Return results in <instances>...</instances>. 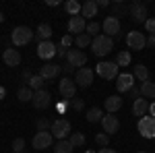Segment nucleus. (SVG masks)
<instances>
[{"label": "nucleus", "instance_id": "f257e3e1", "mask_svg": "<svg viewBox=\"0 0 155 153\" xmlns=\"http://www.w3.org/2000/svg\"><path fill=\"white\" fill-rule=\"evenodd\" d=\"M91 50H93L95 56H106V54H110V52L114 50V39L107 37V35H104V33H99V35L93 37Z\"/></svg>", "mask_w": 155, "mask_h": 153}, {"label": "nucleus", "instance_id": "f03ea898", "mask_svg": "<svg viewBox=\"0 0 155 153\" xmlns=\"http://www.w3.org/2000/svg\"><path fill=\"white\" fill-rule=\"evenodd\" d=\"M33 35H35V33H33L29 27L21 25V27H15V29H12L11 39H12V44H15V46H27V44L33 39Z\"/></svg>", "mask_w": 155, "mask_h": 153}, {"label": "nucleus", "instance_id": "7ed1b4c3", "mask_svg": "<svg viewBox=\"0 0 155 153\" xmlns=\"http://www.w3.org/2000/svg\"><path fill=\"white\" fill-rule=\"evenodd\" d=\"M52 137H56L58 141H64L66 137H71V122L66 120V118H58V120H54L52 122Z\"/></svg>", "mask_w": 155, "mask_h": 153}, {"label": "nucleus", "instance_id": "20e7f679", "mask_svg": "<svg viewBox=\"0 0 155 153\" xmlns=\"http://www.w3.org/2000/svg\"><path fill=\"white\" fill-rule=\"evenodd\" d=\"M139 135L145 137V139H155V118L153 116H143L139 118Z\"/></svg>", "mask_w": 155, "mask_h": 153}, {"label": "nucleus", "instance_id": "39448f33", "mask_svg": "<svg viewBox=\"0 0 155 153\" xmlns=\"http://www.w3.org/2000/svg\"><path fill=\"white\" fill-rule=\"evenodd\" d=\"M95 72L101 77V79H118V64L116 62H99L95 66Z\"/></svg>", "mask_w": 155, "mask_h": 153}, {"label": "nucleus", "instance_id": "423d86ee", "mask_svg": "<svg viewBox=\"0 0 155 153\" xmlns=\"http://www.w3.org/2000/svg\"><path fill=\"white\" fill-rule=\"evenodd\" d=\"M52 143H54V137H52L50 130H37L35 137H33V149H37V151L48 149Z\"/></svg>", "mask_w": 155, "mask_h": 153}, {"label": "nucleus", "instance_id": "0eeeda50", "mask_svg": "<svg viewBox=\"0 0 155 153\" xmlns=\"http://www.w3.org/2000/svg\"><path fill=\"white\" fill-rule=\"evenodd\" d=\"M74 83H77V87L87 89V87L93 83V71H91V68H87V66L79 68V71L74 72Z\"/></svg>", "mask_w": 155, "mask_h": 153}, {"label": "nucleus", "instance_id": "6e6552de", "mask_svg": "<svg viewBox=\"0 0 155 153\" xmlns=\"http://www.w3.org/2000/svg\"><path fill=\"white\" fill-rule=\"evenodd\" d=\"M31 104H33L35 110H46V108L52 104V95H50V91H46V89H39V91L33 93Z\"/></svg>", "mask_w": 155, "mask_h": 153}, {"label": "nucleus", "instance_id": "1a4fd4ad", "mask_svg": "<svg viewBox=\"0 0 155 153\" xmlns=\"http://www.w3.org/2000/svg\"><path fill=\"white\" fill-rule=\"evenodd\" d=\"M134 85H137V83H134V77H132L130 72H122V75H118V79H116V89H118V93H128Z\"/></svg>", "mask_w": 155, "mask_h": 153}, {"label": "nucleus", "instance_id": "9d476101", "mask_svg": "<svg viewBox=\"0 0 155 153\" xmlns=\"http://www.w3.org/2000/svg\"><path fill=\"white\" fill-rule=\"evenodd\" d=\"M66 60H68V64L71 66H74L77 71L79 68H83L85 64H87V54L85 52H81V50H68V54H66Z\"/></svg>", "mask_w": 155, "mask_h": 153}, {"label": "nucleus", "instance_id": "9b49d317", "mask_svg": "<svg viewBox=\"0 0 155 153\" xmlns=\"http://www.w3.org/2000/svg\"><path fill=\"white\" fill-rule=\"evenodd\" d=\"M126 46L130 48V50H143L147 46V37L143 33H139V31H128V35H126Z\"/></svg>", "mask_w": 155, "mask_h": 153}, {"label": "nucleus", "instance_id": "f8f14e48", "mask_svg": "<svg viewBox=\"0 0 155 153\" xmlns=\"http://www.w3.org/2000/svg\"><path fill=\"white\" fill-rule=\"evenodd\" d=\"M58 91H60L62 97H66V99L71 101L72 97H74V93H77V83H72V79L64 77V79L58 83Z\"/></svg>", "mask_w": 155, "mask_h": 153}, {"label": "nucleus", "instance_id": "ddd939ff", "mask_svg": "<svg viewBox=\"0 0 155 153\" xmlns=\"http://www.w3.org/2000/svg\"><path fill=\"white\" fill-rule=\"evenodd\" d=\"M130 17L132 21H137V23H147V6H145L143 2H132L130 4Z\"/></svg>", "mask_w": 155, "mask_h": 153}, {"label": "nucleus", "instance_id": "4468645a", "mask_svg": "<svg viewBox=\"0 0 155 153\" xmlns=\"http://www.w3.org/2000/svg\"><path fill=\"white\" fill-rule=\"evenodd\" d=\"M101 126H104V132H106V135H114V132H118V130H120L118 116H114V114L104 116V118H101Z\"/></svg>", "mask_w": 155, "mask_h": 153}, {"label": "nucleus", "instance_id": "2eb2a0df", "mask_svg": "<svg viewBox=\"0 0 155 153\" xmlns=\"http://www.w3.org/2000/svg\"><path fill=\"white\" fill-rule=\"evenodd\" d=\"M101 29H104V35L112 37L120 33V21L116 17H106V21L101 23Z\"/></svg>", "mask_w": 155, "mask_h": 153}, {"label": "nucleus", "instance_id": "dca6fc26", "mask_svg": "<svg viewBox=\"0 0 155 153\" xmlns=\"http://www.w3.org/2000/svg\"><path fill=\"white\" fill-rule=\"evenodd\" d=\"M60 72H62V66H58V64H52V62H46V64L39 68V75H41L46 81H54Z\"/></svg>", "mask_w": 155, "mask_h": 153}, {"label": "nucleus", "instance_id": "f3484780", "mask_svg": "<svg viewBox=\"0 0 155 153\" xmlns=\"http://www.w3.org/2000/svg\"><path fill=\"white\" fill-rule=\"evenodd\" d=\"M37 56L44 60H50L52 56H56V44H52V42H39L37 44Z\"/></svg>", "mask_w": 155, "mask_h": 153}, {"label": "nucleus", "instance_id": "a211bd4d", "mask_svg": "<svg viewBox=\"0 0 155 153\" xmlns=\"http://www.w3.org/2000/svg\"><path fill=\"white\" fill-rule=\"evenodd\" d=\"M2 60H4L6 66H19V64H21V54H19V50H15V48H6V50L2 52Z\"/></svg>", "mask_w": 155, "mask_h": 153}, {"label": "nucleus", "instance_id": "6ab92c4d", "mask_svg": "<svg viewBox=\"0 0 155 153\" xmlns=\"http://www.w3.org/2000/svg\"><path fill=\"white\" fill-rule=\"evenodd\" d=\"M85 29H87V21H85L81 15H77V17H71V21H68V31H71V33H77V35H81V33H85Z\"/></svg>", "mask_w": 155, "mask_h": 153}, {"label": "nucleus", "instance_id": "aec40b11", "mask_svg": "<svg viewBox=\"0 0 155 153\" xmlns=\"http://www.w3.org/2000/svg\"><path fill=\"white\" fill-rule=\"evenodd\" d=\"M97 8H99V6H97L95 0H87V2L81 4V17H83L85 21H87V19H93L97 15Z\"/></svg>", "mask_w": 155, "mask_h": 153}, {"label": "nucleus", "instance_id": "412c9836", "mask_svg": "<svg viewBox=\"0 0 155 153\" xmlns=\"http://www.w3.org/2000/svg\"><path fill=\"white\" fill-rule=\"evenodd\" d=\"M149 106H151V104H149L145 97H139V99H134V101H132V114L143 118L145 114L149 112Z\"/></svg>", "mask_w": 155, "mask_h": 153}, {"label": "nucleus", "instance_id": "4be33fe9", "mask_svg": "<svg viewBox=\"0 0 155 153\" xmlns=\"http://www.w3.org/2000/svg\"><path fill=\"white\" fill-rule=\"evenodd\" d=\"M122 97L120 95H110V97H106V112L107 114H116L120 108H122Z\"/></svg>", "mask_w": 155, "mask_h": 153}, {"label": "nucleus", "instance_id": "5701e85b", "mask_svg": "<svg viewBox=\"0 0 155 153\" xmlns=\"http://www.w3.org/2000/svg\"><path fill=\"white\" fill-rule=\"evenodd\" d=\"M37 39L39 42H50V37H52V27H50L48 23H41L39 27H37Z\"/></svg>", "mask_w": 155, "mask_h": 153}, {"label": "nucleus", "instance_id": "b1692460", "mask_svg": "<svg viewBox=\"0 0 155 153\" xmlns=\"http://www.w3.org/2000/svg\"><path fill=\"white\" fill-rule=\"evenodd\" d=\"M132 77L134 79H139V81H149V71H147V66L145 64H137L134 66V71H132Z\"/></svg>", "mask_w": 155, "mask_h": 153}, {"label": "nucleus", "instance_id": "393cba45", "mask_svg": "<svg viewBox=\"0 0 155 153\" xmlns=\"http://www.w3.org/2000/svg\"><path fill=\"white\" fill-rule=\"evenodd\" d=\"M141 95H143V97H149V99H155V83L145 81L143 85H141Z\"/></svg>", "mask_w": 155, "mask_h": 153}, {"label": "nucleus", "instance_id": "a878e982", "mask_svg": "<svg viewBox=\"0 0 155 153\" xmlns=\"http://www.w3.org/2000/svg\"><path fill=\"white\" fill-rule=\"evenodd\" d=\"M101 118H104V112H101V108H91L89 112H87V120L93 124V122H101Z\"/></svg>", "mask_w": 155, "mask_h": 153}, {"label": "nucleus", "instance_id": "bb28decb", "mask_svg": "<svg viewBox=\"0 0 155 153\" xmlns=\"http://www.w3.org/2000/svg\"><path fill=\"white\" fill-rule=\"evenodd\" d=\"M44 85H46V79H44L41 75H33V77H31V81H29V87H31L33 91L44 89Z\"/></svg>", "mask_w": 155, "mask_h": 153}, {"label": "nucleus", "instance_id": "cd10ccee", "mask_svg": "<svg viewBox=\"0 0 155 153\" xmlns=\"http://www.w3.org/2000/svg\"><path fill=\"white\" fill-rule=\"evenodd\" d=\"M33 93H35V91H33L31 87H21L19 93H17V97L25 104V101H31V99H33Z\"/></svg>", "mask_w": 155, "mask_h": 153}, {"label": "nucleus", "instance_id": "c85d7f7f", "mask_svg": "<svg viewBox=\"0 0 155 153\" xmlns=\"http://www.w3.org/2000/svg\"><path fill=\"white\" fill-rule=\"evenodd\" d=\"M64 8H66V12H68V15H72V17L81 15V4H79L77 0H68V2L64 4Z\"/></svg>", "mask_w": 155, "mask_h": 153}, {"label": "nucleus", "instance_id": "c756f323", "mask_svg": "<svg viewBox=\"0 0 155 153\" xmlns=\"http://www.w3.org/2000/svg\"><path fill=\"white\" fill-rule=\"evenodd\" d=\"M68 141H71L72 147H83V145H85V135H83V132H71Z\"/></svg>", "mask_w": 155, "mask_h": 153}, {"label": "nucleus", "instance_id": "7c9ffc66", "mask_svg": "<svg viewBox=\"0 0 155 153\" xmlns=\"http://www.w3.org/2000/svg\"><path fill=\"white\" fill-rule=\"evenodd\" d=\"M91 42H93V37L89 35V33H81V35H77V39H74L77 48H87V46H91Z\"/></svg>", "mask_w": 155, "mask_h": 153}, {"label": "nucleus", "instance_id": "2f4dec72", "mask_svg": "<svg viewBox=\"0 0 155 153\" xmlns=\"http://www.w3.org/2000/svg\"><path fill=\"white\" fill-rule=\"evenodd\" d=\"M54 153H72V145L71 141H58L56 143V149H54Z\"/></svg>", "mask_w": 155, "mask_h": 153}, {"label": "nucleus", "instance_id": "473e14b6", "mask_svg": "<svg viewBox=\"0 0 155 153\" xmlns=\"http://www.w3.org/2000/svg\"><path fill=\"white\" fill-rule=\"evenodd\" d=\"M116 64H118V66H128V64H130V52L122 50L118 56H116Z\"/></svg>", "mask_w": 155, "mask_h": 153}, {"label": "nucleus", "instance_id": "72a5a7b5", "mask_svg": "<svg viewBox=\"0 0 155 153\" xmlns=\"http://www.w3.org/2000/svg\"><path fill=\"white\" fill-rule=\"evenodd\" d=\"M95 143L99 149H104V147H107L110 145V135H106V132H99V135H95Z\"/></svg>", "mask_w": 155, "mask_h": 153}, {"label": "nucleus", "instance_id": "f704fd0d", "mask_svg": "<svg viewBox=\"0 0 155 153\" xmlns=\"http://www.w3.org/2000/svg\"><path fill=\"white\" fill-rule=\"evenodd\" d=\"M12 153H25V139H15L12 141Z\"/></svg>", "mask_w": 155, "mask_h": 153}, {"label": "nucleus", "instance_id": "c9c22d12", "mask_svg": "<svg viewBox=\"0 0 155 153\" xmlns=\"http://www.w3.org/2000/svg\"><path fill=\"white\" fill-rule=\"evenodd\" d=\"M112 11H114L112 17L118 19V15H124V12H126V4H124V2H114V4H112Z\"/></svg>", "mask_w": 155, "mask_h": 153}, {"label": "nucleus", "instance_id": "e433bc0d", "mask_svg": "<svg viewBox=\"0 0 155 153\" xmlns=\"http://www.w3.org/2000/svg\"><path fill=\"white\" fill-rule=\"evenodd\" d=\"M101 29V25L95 23V21H91V23H87V29H85V33H89L91 37H95V33Z\"/></svg>", "mask_w": 155, "mask_h": 153}, {"label": "nucleus", "instance_id": "4c0bfd02", "mask_svg": "<svg viewBox=\"0 0 155 153\" xmlns=\"http://www.w3.org/2000/svg\"><path fill=\"white\" fill-rule=\"evenodd\" d=\"M48 128H52V122L48 118H39L37 120V130H48Z\"/></svg>", "mask_w": 155, "mask_h": 153}, {"label": "nucleus", "instance_id": "58836bf2", "mask_svg": "<svg viewBox=\"0 0 155 153\" xmlns=\"http://www.w3.org/2000/svg\"><path fill=\"white\" fill-rule=\"evenodd\" d=\"M145 29H147V33H149V35H155V17L147 19V23H145Z\"/></svg>", "mask_w": 155, "mask_h": 153}, {"label": "nucleus", "instance_id": "ea45409f", "mask_svg": "<svg viewBox=\"0 0 155 153\" xmlns=\"http://www.w3.org/2000/svg\"><path fill=\"white\" fill-rule=\"evenodd\" d=\"M71 106L74 108L77 112H81V110L85 108V101H83V99H79V97H72V99H71Z\"/></svg>", "mask_w": 155, "mask_h": 153}, {"label": "nucleus", "instance_id": "a19ab883", "mask_svg": "<svg viewBox=\"0 0 155 153\" xmlns=\"http://www.w3.org/2000/svg\"><path fill=\"white\" fill-rule=\"evenodd\" d=\"M66 54H68V48H64L62 44L56 46V56H58V58H66Z\"/></svg>", "mask_w": 155, "mask_h": 153}, {"label": "nucleus", "instance_id": "79ce46f5", "mask_svg": "<svg viewBox=\"0 0 155 153\" xmlns=\"http://www.w3.org/2000/svg\"><path fill=\"white\" fill-rule=\"evenodd\" d=\"M128 93H130V97H132V99H139V95H141V89H139V85H134V87H132V89L128 91Z\"/></svg>", "mask_w": 155, "mask_h": 153}, {"label": "nucleus", "instance_id": "37998d69", "mask_svg": "<svg viewBox=\"0 0 155 153\" xmlns=\"http://www.w3.org/2000/svg\"><path fill=\"white\" fill-rule=\"evenodd\" d=\"M31 77H33V75H31V71H29V68H25L23 75H21V79H23V81H27V83L31 81Z\"/></svg>", "mask_w": 155, "mask_h": 153}, {"label": "nucleus", "instance_id": "c03bdc74", "mask_svg": "<svg viewBox=\"0 0 155 153\" xmlns=\"http://www.w3.org/2000/svg\"><path fill=\"white\" fill-rule=\"evenodd\" d=\"M147 46H149V48H155V35H149V37H147Z\"/></svg>", "mask_w": 155, "mask_h": 153}, {"label": "nucleus", "instance_id": "a18cd8bd", "mask_svg": "<svg viewBox=\"0 0 155 153\" xmlns=\"http://www.w3.org/2000/svg\"><path fill=\"white\" fill-rule=\"evenodd\" d=\"M72 71H74V66H71V64H66V66H62V72H66V75H71Z\"/></svg>", "mask_w": 155, "mask_h": 153}, {"label": "nucleus", "instance_id": "49530a36", "mask_svg": "<svg viewBox=\"0 0 155 153\" xmlns=\"http://www.w3.org/2000/svg\"><path fill=\"white\" fill-rule=\"evenodd\" d=\"M97 153H116L114 149H110V147H104V149H99Z\"/></svg>", "mask_w": 155, "mask_h": 153}, {"label": "nucleus", "instance_id": "de8ad7c7", "mask_svg": "<svg viewBox=\"0 0 155 153\" xmlns=\"http://www.w3.org/2000/svg\"><path fill=\"white\" fill-rule=\"evenodd\" d=\"M97 6H110V2L107 0H97Z\"/></svg>", "mask_w": 155, "mask_h": 153}, {"label": "nucleus", "instance_id": "09e8293b", "mask_svg": "<svg viewBox=\"0 0 155 153\" xmlns=\"http://www.w3.org/2000/svg\"><path fill=\"white\" fill-rule=\"evenodd\" d=\"M68 44H71V35H66V37H64V39H62V46H64V48L68 46Z\"/></svg>", "mask_w": 155, "mask_h": 153}, {"label": "nucleus", "instance_id": "8fccbe9b", "mask_svg": "<svg viewBox=\"0 0 155 153\" xmlns=\"http://www.w3.org/2000/svg\"><path fill=\"white\" fill-rule=\"evenodd\" d=\"M4 95H6V89H4V87L0 85V99H4Z\"/></svg>", "mask_w": 155, "mask_h": 153}, {"label": "nucleus", "instance_id": "3c124183", "mask_svg": "<svg viewBox=\"0 0 155 153\" xmlns=\"http://www.w3.org/2000/svg\"><path fill=\"white\" fill-rule=\"evenodd\" d=\"M149 112H151V116L155 118V101H153V104H151V106H149Z\"/></svg>", "mask_w": 155, "mask_h": 153}, {"label": "nucleus", "instance_id": "603ef678", "mask_svg": "<svg viewBox=\"0 0 155 153\" xmlns=\"http://www.w3.org/2000/svg\"><path fill=\"white\" fill-rule=\"evenodd\" d=\"M2 21H4V15H2V12H0V23H2Z\"/></svg>", "mask_w": 155, "mask_h": 153}, {"label": "nucleus", "instance_id": "864d4df0", "mask_svg": "<svg viewBox=\"0 0 155 153\" xmlns=\"http://www.w3.org/2000/svg\"><path fill=\"white\" fill-rule=\"evenodd\" d=\"M87 153H93V151H87Z\"/></svg>", "mask_w": 155, "mask_h": 153}, {"label": "nucleus", "instance_id": "5fc2aeb1", "mask_svg": "<svg viewBox=\"0 0 155 153\" xmlns=\"http://www.w3.org/2000/svg\"><path fill=\"white\" fill-rule=\"evenodd\" d=\"M139 153H145V151H139Z\"/></svg>", "mask_w": 155, "mask_h": 153}]
</instances>
